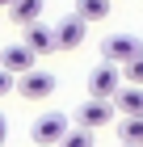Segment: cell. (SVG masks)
Instances as JSON below:
<instances>
[{"instance_id":"18","label":"cell","mask_w":143,"mask_h":147,"mask_svg":"<svg viewBox=\"0 0 143 147\" xmlns=\"http://www.w3.org/2000/svg\"><path fill=\"white\" fill-rule=\"evenodd\" d=\"M122 147H143V143H122Z\"/></svg>"},{"instance_id":"6","label":"cell","mask_w":143,"mask_h":147,"mask_svg":"<svg viewBox=\"0 0 143 147\" xmlns=\"http://www.w3.org/2000/svg\"><path fill=\"white\" fill-rule=\"evenodd\" d=\"M0 67L9 71V76H21V71L38 67V55H34L25 42H13V46H4V51H0Z\"/></svg>"},{"instance_id":"8","label":"cell","mask_w":143,"mask_h":147,"mask_svg":"<svg viewBox=\"0 0 143 147\" xmlns=\"http://www.w3.org/2000/svg\"><path fill=\"white\" fill-rule=\"evenodd\" d=\"M25 46H30L34 55H51V51H59L55 46V30L46 21H34V25H25V38H21Z\"/></svg>"},{"instance_id":"4","label":"cell","mask_w":143,"mask_h":147,"mask_svg":"<svg viewBox=\"0 0 143 147\" xmlns=\"http://www.w3.org/2000/svg\"><path fill=\"white\" fill-rule=\"evenodd\" d=\"M114 122V101H101V97H88L76 113V126L80 130H101V126Z\"/></svg>"},{"instance_id":"13","label":"cell","mask_w":143,"mask_h":147,"mask_svg":"<svg viewBox=\"0 0 143 147\" xmlns=\"http://www.w3.org/2000/svg\"><path fill=\"white\" fill-rule=\"evenodd\" d=\"M55 147H93V130H80V126L72 130V126H67V130H63V139H59Z\"/></svg>"},{"instance_id":"16","label":"cell","mask_w":143,"mask_h":147,"mask_svg":"<svg viewBox=\"0 0 143 147\" xmlns=\"http://www.w3.org/2000/svg\"><path fill=\"white\" fill-rule=\"evenodd\" d=\"M9 143V118H4V113H0V147Z\"/></svg>"},{"instance_id":"5","label":"cell","mask_w":143,"mask_h":147,"mask_svg":"<svg viewBox=\"0 0 143 147\" xmlns=\"http://www.w3.org/2000/svg\"><path fill=\"white\" fill-rule=\"evenodd\" d=\"M122 84V71L114 67V63H101V67L88 71V97H101V101H110L114 92H118Z\"/></svg>"},{"instance_id":"3","label":"cell","mask_w":143,"mask_h":147,"mask_svg":"<svg viewBox=\"0 0 143 147\" xmlns=\"http://www.w3.org/2000/svg\"><path fill=\"white\" fill-rule=\"evenodd\" d=\"M135 55H143V42L135 34H114L101 42V59L105 63H114V67H122V63H131Z\"/></svg>"},{"instance_id":"2","label":"cell","mask_w":143,"mask_h":147,"mask_svg":"<svg viewBox=\"0 0 143 147\" xmlns=\"http://www.w3.org/2000/svg\"><path fill=\"white\" fill-rule=\"evenodd\" d=\"M67 113H59V109H46L42 118H34V126H30V139L38 147H55L59 139H63V130H67Z\"/></svg>"},{"instance_id":"12","label":"cell","mask_w":143,"mask_h":147,"mask_svg":"<svg viewBox=\"0 0 143 147\" xmlns=\"http://www.w3.org/2000/svg\"><path fill=\"white\" fill-rule=\"evenodd\" d=\"M118 139H122V143H143V113H122Z\"/></svg>"},{"instance_id":"14","label":"cell","mask_w":143,"mask_h":147,"mask_svg":"<svg viewBox=\"0 0 143 147\" xmlns=\"http://www.w3.org/2000/svg\"><path fill=\"white\" fill-rule=\"evenodd\" d=\"M122 80H126V84H135V88H143V55H135L131 63H122Z\"/></svg>"},{"instance_id":"10","label":"cell","mask_w":143,"mask_h":147,"mask_svg":"<svg viewBox=\"0 0 143 147\" xmlns=\"http://www.w3.org/2000/svg\"><path fill=\"white\" fill-rule=\"evenodd\" d=\"M42 9H46L42 0H13V4H9V17H13V21H17V25L25 30V25L42 21Z\"/></svg>"},{"instance_id":"17","label":"cell","mask_w":143,"mask_h":147,"mask_svg":"<svg viewBox=\"0 0 143 147\" xmlns=\"http://www.w3.org/2000/svg\"><path fill=\"white\" fill-rule=\"evenodd\" d=\"M9 4H13V0H0V9H9Z\"/></svg>"},{"instance_id":"1","label":"cell","mask_w":143,"mask_h":147,"mask_svg":"<svg viewBox=\"0 0 143 147\" xmlns=\"http://www.w3.org/2000/svg\"><path fill=\"white\" fill-rule=\"evenodd\" d=\"M13 88H17L21 101H46V97L55 92V76L42 71V67H30V71H21V76L13 80Z\"/></svg>"},{"instance_id":"7","label":"cell","mask_w":143,"mask_h":147,"mask_svg":"<svg viewBox=\"0 0 143 147\" xmlns=\"http://www.w3.org/2000/svg\"><path fill=\"white\" fill-rule=\"evenodd\" d=\"M51 30H55V46H59V51H76V46L84 42V30H88V25L80 21L76 13H67L63 21H59V25H51Z\"/></svg>"},{"instance_id":"15","label":"cell","mask_w":143,"mask_h":147,"mask_svg":"<svg viewBox=\"0 0 143 147\" xmlns=\"http://www.w3.org/2000/svg\"><path fill=\"white\" fill-rule=\"evenodd\" d=\"M13 80H17V76H9V71L0 67V97H9V92H13Z\"/></svg>"},{"instance_id":"11","label":"cell","mask_w":143,"mask_h":147,"mask_svg":"<svg viewBox=\"0 0 143 147\" xmlns=\"http://www.w3.org/2000/svg\"><path fill=\"white\" fill-rule=\"evenodd\" d=\"M110 4H114V0H76V17H80L84 25H93V21H105Z\"/></svg>"},{"instance_id":"9","label":"cell","mask_w":143,"mask_h":147,"mask_svg":"<svg viewBox=\"0 0 143 147\" xmlns=\"http://www.w3.org/2000/svg\"><path fill=\"white\" fill-rule=\"evenodd\" d=\"M110 101H114L118 113H143V88H135V84H118V92H114Z\"/></svg>"}]
</instances>
